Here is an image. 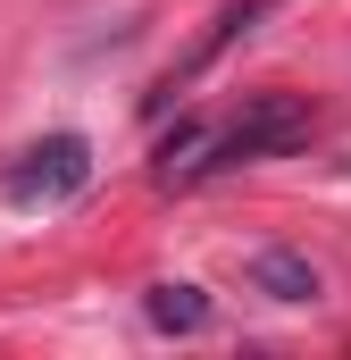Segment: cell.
<instances>
[{
	"instance_id": "cell-1",
	"label": "cell",
	"mask_w": 351,
	"mask_h": 360,
	"mask_svg": "<svg viewBox=\"0 0 351 360\" xmlns=\"http://www.w3.org/2000/svg\"><path fill=\"white\" fill-rule=\"evenodd\" d=\"M310 101H293V92H251L226 126H209V117H184L168 143H159V184H201V176H226V168H251V160H276V151H293V143H310Z\"/></svg>"
},
{
	"instance_id": "cell-2",
	"label": "cell",
	"mask_w": 351,
	"mask_h": 360,
	"mask_svg": "<svg viewBox=\"0 0 351 360\" xmlns=\"http://www.w3.org/2000/svg\"><path fill=\"white\" fill-rule=\"evenodd\" d=\"M84 184H92V143H84V134H42L34 151L8 160L0 193H8L17 210H51V201H76Z\"/></svg>"
},
{
	"instance_id": "cell-3",
	"label": "cell",
	"mask_w": 351,
	"mask_h": 360,
	"mask_svg": "<svg viewBox=\"0 0 351 360\" xmlns=\"http://www.w3.org/2000/svg\"><path fill=\"white\" fill-rule=\"evenodd\" d=\"M251 285H260L267 302H318V269L301 252H260L251 260Z\"/></svg>"
},
{
	"instance_id": "cell-4",
	"label": "cell",
	"mask_w": 351,
	"mask_h": 360,
	"mask_svg": "<svg viewBox=\"0 0 351 360\" xmlns=\"http://www.w3.org/2000/svg\"><path fill=\"white\" fill-rule=\"evenodd\" d=\"M151 327H168V335H201L209 327V293L201 285H151Z\"/></svg>"
},
{
	"instance_id": "cell-5",
	"label": "cell",
	"mask_w": 351,
	"mask_h": 360,
	"mask_svg": "<svg viewBox=\"0 0 351 360\" xmlns=\"http://www.w3.org/2000/svg\"><path fill=\"white\" fill-rule=\"evenodd\" d=\"M267 8H276V0H243V8H226V17H218V25H209V42H201V51H192V59H184V76H192V68H209V59H218V51H226V42H234V34H251V25H260Z\"/></svg>"
}]
</instances>
